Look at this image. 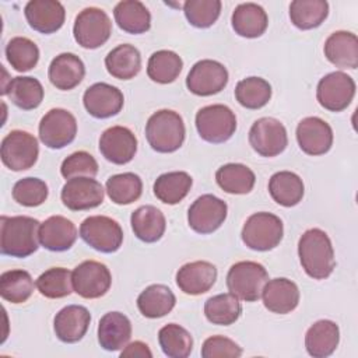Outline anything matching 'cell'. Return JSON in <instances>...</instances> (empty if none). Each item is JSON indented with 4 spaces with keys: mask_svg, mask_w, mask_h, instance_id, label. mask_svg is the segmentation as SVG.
Wrapping results in <instances>:
<instances>
[{
    "mask_svg": "<svg viewBox=\"0 0 358 358\" xmlns=\"http://www.w3.org/2000/svg\"><path fill=\"white\" fill-rule=\"evenodd\" d=\"M131 338V323L120 312L105 313L98 323V343L106 351L123 350Z\"/></svg>",
    "mask_w": 358,
    "mask_h": 358,
    "instance_id": "obj_26",
    "label": "cell"
},
{
    "mask_svg": "<svg viewBox=\"0 0 358 358\" xmlns=\"http://www.w3.org/2000/svg\"><path fill=\"white\" fill-rule=\"evenodd\" d=\"M183 67L180 56L172 50H157L154 52L147 63L148 77L158 84L173 83Z\"/></svg>",
    "mask_w": 358,
    "mask_h": 358,
    "instance_id": "obj_40",
    "label": "cell"
},
{
    "mask_svg": "<svg viewBox=\"0 0 358 358\" xmlns=\"http://www.w3.org/2000/svg\"><path fill=\"white\" fill-rule=\"evenodd\" d=\"M329 15V3L324 0H294L289 4L291 22L299 29L317 28Z\"/></svg>",
    "mask_w": 358,
    "mask_h": 358,
    "instance_id": "obj_39",
    "label": "cell"
},
{
    "mask_svg": "<svg viewBox=\"0 0 358 358\" xmlns=\"http://www.w3.org/2000/svg\"><path fill=\"white\" fill-rule=\"evenodd\" d=\"M6 57L15 71L24 73L38 64L39 49L34 41L25 36H15L6 45Z\"/></svg>",
    "mask_w": 358,
    "mask_h": 358,
    "instance_id": "obj_45",
    "label": "cell"
},
{
    "mask_svg": "<svg viewBox=\"0 0 358 358\" xmlns=\"http://www.w3.org/2000/svg\"><path fill=\"white\" fill-rule=\"evenodd\" d=\"M0 155L3 164L14 172L29 169L39 155L38 140L28 131L11 130L1 140Z\"/></svg>",
    "mask_w": 358,
    "mask_h": 358,
    "instance_id": "obj_9",
    "label": "cell"
},
{
    "mask_svg": "<svg viewBox=\"0 0 358 358\" xmlns=\"http://www.w3.org/2000/svg\"><path fill=\"white\" fill-rule=\"evenodd\" d=\"M91 323L90 310L83 305H67L60 309L53 320L56 337L63 343L80 341Z\"/></svg>",
    "mask_w": 358,
    "mask_h": 358,
    "instance_id": "obj_22",
    "label": "cell"
},
{
    "mask_svg": "<svg viewBox=\"0 0 358 358\" xmlns=\"http://www.w3.org/2000/svg\"><path fill=\"white\" fill-rule=\"evenodd\" d=\"M105 67L117 80H131L141 70V55L136 46L122 43L106 55Z\"/></svg>",
    "mask_w": 358,
    "mask_h": 358,
    "instance_id": "obj_31",
    "label": "cell"
},
{
    "mask_svg": "<svg viewBox=\"0 0 358 358\" xmlns=\"http://www.w3.org/2000/svg\"><path fill=\"white\" fill-rule=\"evenodd\" d=\"M99 151L106 161L124 165L130 162L137 152V138L130 129L112 126L101 134Z\"/></svg>",
    "mask_w": 358,
    "mask_h": 358,
    "instance_id": "obj_17",
    "label": "cell"
},
{
    "mask_svg": "<svg viewBox=\"0 0 358 358\" xmlns=\"http://www.w3.org/2000/svg\"><path fill=\"white\" fill-rule=\"evenodd\" d=\"M242 313V305L239 299L231 294H218L208 298L204 303V315L207 320L218 326L234 324Z\"/></svg>",
    "mask_w": 358,
    "mask_h": 358,
    "instance_id": "obj_38",
    "label": "cell"
},
{
    "mask_svg": "<svg viewBox=\"0 0 358 358\" xmlns=\"http://www.w3.org/2000/svg\"><path fill=\"white\" fill-rule=\"evenodd\" d=\"M35 285L41 295L50 299H59L69 296L73 289L71 271L64 267H52L43 271L35 281Z\"/></svg>",
    "mask_w": 358,
    "mask_h": 358,
    "instance_id": "obj_46",
    "label": "cell"
},
{
    "mask_svg": "<svg viewBox=\"0 0 358 358\" xmlns=\"http://www.w3.org/2000/svg\"><path fill=\"white\" fill-rule=\"evenodd\" d=\"M77 228L63 215H52L39 227V242L50 252L69 250L77 239Z\"/></svg>",
    "mask_w": 358,
    "mask_h": 358,
    "instance_id": "obj_24",
    "label": "cell"
},
{
    "mask_svg": "<svg viewBox=\"0 0 358 358\" xmlns=\"http://www.w3.org/2000/svg\"><path fill=\"white\" fill-rule=\"evenodd\" d=\"M60 173L67 180L73 178H95L98 162L90 152L76 151L63 159Z\"/></svg>",
    "mask_w": 358,
    "mask_h": 358,
    "instance_id": "obj_49",
    "label": "cell"
},
{
    "mask_svg": "<svg viewBox=\"0 0 358 358\" xmlns=\"http://www.w3.org/2000/svg\"><path fill=\"white\" fill-rule=\"evenodd\" d=\"M39 138L52 150H60L73 143L77 134V120L71 112L63 108H53L39 122Z\"/></svg>",
    "mask_w": 358,
    "mask_h": 358,
    "instance_id": "obj_10",
    "label": "cell"
},
{
    "mask_svg": "<svg viewBox=\"0 0 358 358\" xmlns=\"http://www.w3.org/2000/svg\"><path fill=\"white\" fill-rule=\"evenodd\" d=\"M228 206L224 200L214 194H203L197 197L187 211L189 227L201 235L213 234L225 221Z\"/></svg>",
    "mask_w": 358,
    "mask_h": 358,
    "instance_id": "obj_15",
    "label": "cell"
},
{
    "mask_svg": "<svg viewBox=\"0 0 358 358\" xmlns=\"http://www.w3.org/2000/svg\"><path fill=\"white\" fill-rule=\"evenodd\" d=\"M130 224L134 235L145 242L154 243L159 241L166 229L165 215L155 206H141L131 213Z\"/></svg>",
    "mask_w": 358,
    "mask_h": 358,
    "instance_id": "obj_30",
    "label": "cell"
},
{
    "mask_svg": "<svg viewBox=\"0 0 358 358\" xmlns=\"http://www.w3.org/2000/svg\"><path fill=\"white\" fill-rule=\"evenodd\" d=\"M235 34L243 38L262 36L268 25V17L264 8L256 3H241L235 7L231 17Z\"/></svg>",
    "mask_w": 358,
    "mask_h": 358,
    "instance_id": "obj_29",
    "label": "cell"
},
{
    "mask_svg": "<svg viewBox=\"0 0 358 358\" xmlns=\"http://www.w3.org/2000/svg\"><path fill=\"white\" fill-rule=\"evenodd\" d=\"M110 34L112 21L102 8L87 7L77 14L73 35L81 48L96 49L106 43Z\"/></svg>",
    "mask_w": 358,
    "mask_h": 358,
    "instance_id": "obj_7",
    "label": "cell"
},
{
    "mask_svg": "<svg viewBox=\"0 0 358 358\" xmlns=\"http://www.w3.org/2000/svg\"><path fill=\"white\" fill-rule=\"evenodd\" d=\"M122 358H151L152 352L150 350V347L143 343V341H134L127 344L122 352H120Z\"/></svg>",
    "mask_w": 358,
    "mask_h": 358,
    "instance_id": "obj_51",
    "label": "cell"
},
{
    "mask_svg": "<svg viewBox=\"0 0 358 358\" xmlns=\"http://www.w3.org/2000/svg\"><path fill=\"white\" fill-rule=\"evenodd\" d=\"M217 185L229 194H246L256 182L255 172L243 164H225L215 172Z\"/></svg>",
    "mask_w": 358,
    "mask_h": 358,
    "instance_id": "obj_37",
    "label": "cell"
},
{
    "mask_svg": "<svg viewBox=\"0 0 358 358\" xmlns=\"http://www.w3.org/2000/svg\"><path fill=\"white\" fill-rule=\"evenodd\" d=\"M158 343L169 358H187L193 350L192 334L176 323H168L159 329Z\"/></svg>",
    "mask_w": 358,
    "mask_h": 358,
    "instance_id": "obj_42",
    "label": "cell"
},
{
    "mask_svg": "<svg viewBox=\"0 0 358 358\" xmlns=\"http://www.w3.org/2000/svg\"><path fill=\"white\" fill-rule=\"evenodd\" d=\"M235 98L246 109H260L271 98V85L262 77H246L236 84Z\"/></svg>",
    "mask_w": 358,
    "mask_h": 358,
    "instance_id": "obj_44",
    "label": "cell"
},
{
    "mask_svg": "<svg viewBox=\"0 0 358 358\" xmlns=\"http://www.w3.org/2000/svg\"><path fill=\"white\" fill-rule=\"evenodd\" d=\"M193 185L192 176L185 171H173L159 175L152 186L155 197L165 204L180 203Z\"/></svg>",
    "mask_w": 358,
    "mask_h": 358,
    "instance_id": "obj_35",
    "label": "cell"
},
{
    "mask_svg": "<svg viewBox=\"0 0 358 358\" xmlns=\"http://www.w3.org/2000/svg\"><path fill=\"white\" fill-rule=\"evenodd\" d=\"M215 280L217 267L206 260L186 263L176 273V284L187 295H201L210 291Z\"/></svg>",
    "mask_w": 358,
    "mask_h": 358,
    "instance_id": "obj_21",
    "label": "cell"
},
{
    "mask_svg": "<svg viewBox=\"0 0 358 358\" xmlns=\"http://www.w3.org/2000/svg\"><path fill=\"white\" fill-rule=\"evenodd\" d=\"M105 190L94 178H73L62 187L60 199L71 211L91 210L102 204Z\"/></svg>",
    "mask_w": 358,
    "mask_h": 358,
    "instance_id": "obj_16",
    "label": "cell"
},
{
    "mask_svg": "<svg viewBox=\"0 0 358 358\" xmlns=\"http://www.w3.org/2000/svg\"><path fill=\"white\" fill-rule=\"evenodd\" d=\"M176 303L175 294L164 284H151L137 296V308L144 317L157 319L168 315Z\"/></svg>",
    "mask_w": 358,
    "mask_h": 358,
    "instance_id": "obj_32",
    "label": "cell"
},
{
    "mask_svg": "<svg viewBox=\"0 0 358 358\" xmlns=\"http://www.w3.org/2000/svg\"><path fill=\"white\" fill-rule=\"evenodd\" d=\"M83 103L92 117L108 119L122 110L124 98L119 88L108 83H95L85 90Z\"/></svg>",
    "mask_w": 358,
    "mask_h": 358,
    "instance_id": "obj_18",
    "label": "cell"
},
{
    "mask_svg": "<svg viewBox=\"0 0 358 358\" xmlns=\"http://www.w3.org/2000/svg\"><path fill=\"white\" fill-rule=\"evenodd\" d=\"M262 299L266 309L277 315L292 312L299 303L298 285L284 277L268 280L262 291Z\"/></svg>",
    "mask_w": 358,
    "mask_h": 358,
    "instance_id": "obj_23",
    "label": "cell"
},
{
    "mask_svg": "<svg viewBox=\"0 0 358 358\" xmlns=\"http://www.w3.org/2000/svg\"><path fill=\"white\" fill-rule=\"evenodd\" d=\"M228 84L227 67L211 59H203L193 64L187 77V90L199 96H210L221 92Z\"/></svg>",
    "mask_w": 358,
    "mask_h": 358,
    "instance_id": "obj_13",
    "label": "cell"
},
{
    "mask_svg": "<svg viewBox=\"0 0 358 358\" xmlns=\"http://www.w3.org/2000/svg\"><path fill=\"white\" fill-rule=\"evenodd\" d=\"M340 341V329L333 320L322 319L315 322L305 334V348L313 358L331 355Z\"/></svg>",
    "mask_w": 358,
    "mask_h": 358,
    "instance_id": "obj_28",
    "label": "cell"
},
{
    "mask_svg": "<svg viewBox=\"0 0 358 358\" xmlns=\"http://www.w3.org/2000/svg\"><path fill=\"white\" fill-rule=\"evenodd\" d=\"M249 144L262 157H275L288 145L287 130L284 124L274 117H260L249 130Z\"/></svg>",
    "mask_w": 358,
    "mask_h": 358,
    "instance_id": "obj_14",
    "label": "cell"
},
{
    "mask_svg": "<svg viewBox=\"0 0 358 358\" xmlns=\"http://www.w3.org/2000/svg\"><path fill=\"white\" fill-rule=\"evenodd\" d=\"M298 256L303 271L313 280L327 278L336 267L331 241L320 228H310L301 235Z\"/></svg>",
    "mask_w": 358,
    "mask_h": 358,
    "instance_id": "obj_1",
    "label": "cell"
},
{
    "mask_svg": "<svg viewBox=\"0 0 358 358\" xmlns=\"http://www.w3.org/2000/svg\"><path fill=\"white\" fill-rule=\"evenodd\" d=\"M14 201L24 207H38L48 199V185L39 178H22L17 180L11 190Z\"/></svg>",
    "mask_w": 358,
    "mask_h": 358,
    "instance_id": "obj_47",
    "label": "cell"
},
{
    "mask_svg": "<svg viewBox=\"0 0 358 358\" xmlns=\"http://www.w3.org/2000/svg\"><path fill=\"white\" fill-rule=\"evenodd\" d=\"M305 186L302 179L291 171L275 172L268 180L271 199L282 207H294L303 197Z\"/></svg>",
    "mask_w": 358,
    "mask_h": 358,
    "instance_id": "obj_34",
    "label": "cell"
},
{
    "mask_svg": "<svg viewBox=\"0 0 358 358\" xmlns=\"http://www.w3.org/2000/svg\"><path fill=\"white\" fill-rule=\"evenodd\" d=\"M1 95H8L10 101L20 109L32 110L38 108L43 99V87L35 77H14L8 81Z\"/></svg>",
    "mask_w": 358,
    "mask_h": 358,
    "instance_id": "obj_36",
    "label": "cell"
},
{
    "mask_svg": "<svg viewBox=\"0 0 358 358\" xmlns=\"http://www.w3.org/2000/svg\"><path fill=\"white\" fill-rule=\"evenodd\" d=\"M106 193L109 199L119 206L131 204L140 199L143 193V182L138 175L124 172L110 176L106 180Z\"/></svg>",
    "mask_w": 358,
    "mask_h": 358,
    "instance_id": "obj_43",
    "label": "cell"
},
{
    "mask_svg": "<svg viewBox=\"0 0 358 358\" xmlns=\"http://www.w3.org/2000/svg\"><path fill=\"white\" fill-rule=\"evenodd\" d=\"M80 236L92 249L101 253H113L122 246L123 229L110 217L91 215L81 222Z\"/></svg>",
    "mask_w": 358,
    "mask_h": 358,
    "instance_id": "obj_8",
    "label": "cell"
},
{
    "mask_svg": "<svg viewBox=\"0 0 358 358\" xmlns=\"http://www.w3.org/2000/svg\"><path fill=\"white\" fill-rule=\"evenodd\" d=\"M113 17L117 27L127 34H144L151 27V14L138 0L119 1L113 8Z\"/></svg>",
    "mask_w": 358,
    "mask_h": 358,
    "instance_id": "obj_33",
    "label": "cell"
},
{
    "mask_svg": "<svg viewBox=\"0 0 358 358\" xmlns=\"http://www.w3.org/2000/svg\"><path fill=\"white\" fill-rule=\"evenodd\" d=\"M326 59L338 69L358 67V38L348 31H336L324 42Z\"/></svg>",
    "mask_w": 358,
    "mask_h": 358,
    "instance_id": "obj_27",
    "label": "cell"
},
{
    "mask_svg": "<svg viewBox=\"0 0 358 358\" xmlns=\"http://www.w3.org/2000/svg\"><path fill=\"white\" fill-rule=\"evenodd\" d=\"M0 250L11 257H28L39 248L41 222L28 215H1Z\"/></svg>",
    "mask_w": 358,
    "mask_h": 358,
    "instance_id": "obj_2",
    "label": "cell"
},
{
    "mask_svg": "<svg viewBox=\"0 0 358 358\" xmlns=\"http://www.w3.org/2000/svg\"><path fill=\"white\" fill-rule=\"evenodd\" d=\"M34 280L25 270H8L0 275V295L11 303L27 302L34 292Z\"/></svg>",
    "mask_w": 358,
    "mask_h": 358,
    "instance_id": "obj_41",
    "label": "cell"
},
{
    "mask_svg": "<svg viewBox=\"0 0 358 358\" xmlns=\"http://www.w3.org/2000/svg\"><path fill=\"white\" fill-rule=\"evenodd\" d=\"M71 281L77 295L85 299H96L109 291L112 274L103 263L85 260L71 271Z\"/></svg>",
    "mask_w": 358,
    "mask_h": 358,
    "instance_id": "obj_11",
    "label": "cell"
},
{
    "mask_svg": "<svg viewBox=\"0 0 358 358\" xmlns=\"http://www.w3.org/2000/svg\"><path fill=\"white\" fill-rule=\"evenodd\" d=\"M186 129L182 116L171 109L154 112L145 124V138L157 152H173L185 141Z\"/></svg>",
    "mask_w": 358,
    "mask_h": 358,
    "instance_id": "obj_3",
    "label": "cell"
},
{
    "mask_svg": "<svg viewBox=\"0 0 358 358\" xmlns=\"http://www.w3.org/2000/svg\"><path fill=\"white\" fill-rule=\"evenodd\" d=\"M196 129L204 141L221 144L234 136L236 116L227 105H207L196 113Z\"/></svg>",
    "mask_w": 358,
    "mask_h": 358,
    "instance_id": "obj_6",
    "label": "cell"
},
{
    "mask_svg": "<svg viewBox=\"0 0 358 358\" xmlns=\"http://www.w3.org/2000/svg\"><path fill=\"white\" fill-rule=\"evenodd\" d=\"M242 355V348L225 336H211L201 345L203 358H238Z\"/></svg>",
    "mask_w": 358,
    "mask_h": 358,
    "instance_id": "obj_50",
    "label": "cell"
},
{
    "mask_svg": "<svg viewBox=\"0 0 358 358\" xmlns=\"http://www.w3.org/2000/svg\"><path fill=\"white\" fill-rule=\"evenodd\" d=\"M29 27L41 34H53L59 31L66 18L64 7L56 0H31L24 8Z\"/></svg>",
    "mask_w": 358,
    "mask_h": 358,
    "instance_id": "obj_20",
    "label": "cell"
},
{
    "mask_svg": "<svg viewBox=\"0 0 358 358\" xmlns=\"http://www.w3.org/2000/svg\"><path fill=\"white\" fill-rule=\"evenodd\" d=\"M85 76L83 60L74 53H60L49 64L48 77L53 87L60 91L76 88Z\"/></svg>",
    "mask_w": 358,
    "mask_h": 358,
    "instance_id": "obj_25",
    "label": "cell"
},
{
    "mask_svg": "<svg viewBox=\"0 0 358 358\" xmlns=\"http://www.w3.org/2000/svg\"><path fill=\"white\" fill-rule=\"evenodd\" d=\"M284 235V225L280 217L260 211L252 214L243 224L242 242L252 250L267 252L280 245Z\"/></svg>",
    "mask_w": 358,
    "mask_h": 358,
    "instance_id": "obj_4",
    "label": "cell"
},
{
    "mask_svg": "<svg viewBox=\"0 0 358 358\" xmlns=\"http://www.w3.org/2000/svg\"><path fill=\"white\" fill-rule=\"evenodd\" d=\"M355 95V83L351 76L344 71H333L326 74L317 83L316 98L322 108L330 112L344 110Z\"/></svg>",
    "mask_w": 358,
    "mask_h": 358,
    "instance_id": "obj_12",
    "label": "cell"
},
{
    "mask_svg": "<svg viewBox=\"0 0 358 358\" xmlns=\"http://www.w3.org/2000/svg\"><path fill=\"white\" fill-rule=\"evenodd\" d=\"M268 281V273L257 262L243 260L231 266L227 274V287L238 299L255 302L262 296V291Z\"/></svg>",
    "mask_w": 358,
    "mask_h": 358,
    "instance_id": "obj_5",
    "label": "cell"
},
{
    "mask_svg": "<svg viewBox=\"0 0 358 358\" xmlns=\"http://www.w3.org/2000/svg\"><path fill=\"white\" fill-rule=\"evenodd\" d=\"M296 141L308 155H323L333 145V130L317 116H308L296 126Z\"/></svg>",
    "mask_w": 358,
    "mask_h": 358,
    "instance_id": "obj_19",
    "label": "cell"
},
{
    "mask_svg": "<svg viewBox=\"0 0 358 358\" xmlns=\"http://www.w3.org/2000/svg\"><path fill=\"white\" fill-rule=\"evenodd\" d=\"M221 6L220 0H187L183 4V11L190 25L208 28L218 20Z\"/></svg>",
    "mask_w": 358,
    "mask_h": 358,
    "instance_id": "obj_48",
    "label": "cell"
}]
</instances>
